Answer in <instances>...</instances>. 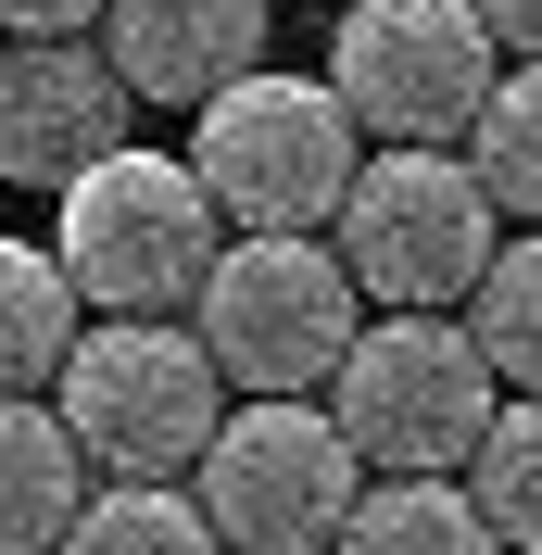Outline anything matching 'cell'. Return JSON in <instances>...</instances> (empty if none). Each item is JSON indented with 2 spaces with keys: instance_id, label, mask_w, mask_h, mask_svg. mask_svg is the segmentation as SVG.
<instances>
[{
  "instance_id": "obj_1",
  "label": "cell",
  "mask_w": 542,
  "mask_h": 555,
  "mask_svg": "<svg viewBox=\"0 0 542 555\" xmlns=\"http://www.w3.org/2000/svg\"><path fill=\"white\" fill-rule=\"evenodd\" d=\"M51 253L89 291V315H190L203 304L215 253H228V215H215L203 165L190 152H102V165L64 190L51 215Z\"/></svg>"
},
{
  "instance_id": "obj_2",
  "label": "cell",
  "mask_w": 542,
  "mask_h": 555,
  "mask_svg": "<svg viewBox=\"0 0 542 555\" xmlns=\"http://www.w3.org/2000/svg\"><path fill=\"white\" fill-rule=\"evenodd\" d=\"M64 429L89 442L102 480H190L203 442L228 429V366L190 315H102L51 379Z\"/></svg>"
},
{
  "instance_id": "obj_3",
  "label": "cell",
  "mask_w": 542,
  "mask_h": 555,
  "mask_svg": "<svg viewBox=\"0 0 542 555\" xmlns=\"http://www.w3.org/2000/svg\"><path fill=\"white\" fill-rule=\"evenodd\" d=\"M505 253V203L479 190L454 139H391L366 152L353 203H340V266L378 315H467L479 266Z\"/></svg>"
},
{
  "instance_id": "obj_4",
  "label": "cell",
  "mask_w": 542,
  "mask_h": 555,
  "mask_svg": "<svg viewBox=\"0 0 542 555\" xmlns=\"http://www.w3.org/2000/svg\"><path fill=\"white\" fill-rule=\"evenodd\" d=\"M190 165H203L228 228H340L353 177H366V127L328 76L253 64L190 114Z\"/></svg>"
},
{
  "instance_id": "obj_5",
  "label": "cell",
  "mask_w": 542,
  "mask_h": 555,
  "mask_svg": "<svg viewBox=\"0 0 542 555\" xmlns=\"http://www.w3.org/2000/svg\"><path fill=\"white\" fill-rule=\"evenodd\" d=\"M190 328L215 341L228 391H328L340 353L366 341V291H353L340 241H315V228H228Z\"/></svg>"
},
{
  "instance_id": "obj_6",
  "label": "cell",
  "mask_w": 542,
  "mask_h": 555,
  "mask_svg": "<svg viewBox=\"0 0 542 555\" xmlns=\"http://www.w3.org/2000/svg\"><path fill=\"white\" fill-rule=\"evenodd\" d=\"M328 416L378 480H467L479 429L505 416V379H492L467 315H378L366 341L340 353Z\"/></svg>"
},
{
  "instance_id": "obj_7",
  "label": "cell",
  "mask_w": 542,
  "mask_h": 555,
  "mask_svg": "<svg viewBox=\"0 0 542 555\" xmlns=\"http://www.w3.org/2000/svg\"><path fill=\"white\" fill-rule=\"evenodd\" d=\"M366 454L340 442V416L315 391H240V416L203 442L190 492L228 530V555H328L340 518L366 505Z\"/></svg>"
},
{
  "instance_id": "obj_8",
  "label": "cell",
  "mask_w": 542,
  "mask_h": 555,
  "mask_svg": "<svg viewBox=\"0 0 542 555\" xmlns=\"http://www.w3.org/2000/svg\"><path fill=\"white\" fill-rule=\"evenodd\" d=\"M505 76V38L479 0H340L328 89L366 139H467Z\"/></svg>"
},
{
  "instance_id": "obj_9",
  "label": "cell",
  "mask_w": 542,
  "mask_h": 555,
  "mask_svg": "<svg viewBox=\"0 0 542 555\" xmlns=\"http://www.w3.org/2000/svg\"><path fill=\"white\" fill-rule=\"evenodd\" d=\"M127 114L139 89L114 76L102 38H0V190L64 203L102 152H127Z\"/></svg>"
},
{
  "instance_id": "obj_10",
  "label": "cell",
  "mask_w": 542,
  "mask_h": 555,
  "mask_svg": "<svg viewBox=\"0 0 542 555\" xmlns=\"http://www.w3.org/2000/svg\"><path fill=\"white\" fill-rule=\"evenodd\" d=\"M102 51L152 114H203L228 76L266 64V0H114Z\"/></svg>"
},
{
  "instance_id": "obj_11",
  "label": "cell",
  "mask_w": 542,
  "mask_h": 555,
  "mask_svg": "<svg viewBox=\"0 0 542 555\" xmlns=\"http://www.w3.org/2000/svg\"><path fill=\"white\" fill-rule=\"evenodd\" d=\"M89 492H102V467L64 429V404L51 391H0V555H51Z\"/></svg>"
},
{
  "instance_id": "obj_12",
  "label": "cell",
  "mask_w": 542,
  "mask_h": 555,
  "mask_svg": "<svg viewBox=\"0 0 542 555\" xmlns=\"http://www.w3.org/2000/svg\"><path fill=\"white\" fill-rule=\"evenodd\" d=\"M76 341H89V291L64 278V253L0 241V391H51Z\"/></svg>"
},
{
  "instance_id": "obj_13",
  "label": "cell",
  "mask_w": 542,
  "mask_h": 555,
  "mask_svg": "<svg viewBox=\"0 0 542 555\" xmlns=\"http://www.w3.org/2000/svg\"><path fill=\"white\" fill-rule=\"evenodd\" d=\"M328 555H505V530L467 480H366Z\"/></svg>"
},
{
  "instance_id": "obj_14",
  "label": "cell",
  "mask_w": 542,
  "mask_h": 555,
  "mask_svg": "<svg viewBox=\"0 0 542 555\" xmlns=\"http://www.w3.org/2000/svg\"><path fill=\"white\" fill-rule=\"evenodd\" d=\"M51 555H228V530L203 518L190 480H102Z\"/></svg>"
},
{
  "instance_id": "obj_15",
  "label": "cell",
  "mask_w": 542,
  "mask_h": 555,
  "mask_svg": "<svg viewBox=\"0 0 542 555\" xmlns=\"http://www.w3.org/2000/svg\"><path fill=\"white\" fill-rule=\"evenodd\" d=\"M467 165H479V190H492L517 228H542V51L492 76V102H479V127H467Z\"/></svg>"
},
{
  "instance_id": "obj_16",
  "label": "cell",
  "mask_w": 542,
  "mask_h": 555,
  "mask_svg": "<svg viewBox=\"0 0 542 555\" xmlns=\"http://www.w3.org/2000/svg\"><path fill=\"white\" fill-rule=\"evenodd\" d=\"M467 328H479V353H492V379H505V391H542V228H517V241L479 266Z\"/></svg>"
},
{
  "instance_id": "obj_17",
  "label": "cell",
  "mask_w": 542,
  "mask_h": 555,
  "mask_svg": "<svg viewBox=\"0 0 542 555\" xmlns=\"http://www.w3.org/2000/svg\"><path fill=\"white\" fill-rule=\"evenodd\" d=\"M467 492L492 505L505 555H542V391H505V416H492L479 454H467Z\"/></svg>"
},
{
  "instance_id": "obj_18",
  "label": "cell",
  "mask_w": 542,
  "mask_h": 555,
  "mask_svg": "<svg viewBox=\"0 0 542 555\" xmlns=\"http://www.w3.org/2000/svg\"><path fill=\"white\" fill-rule=\"evenodd\" d=\"M114 0H0V38H89Z\"/></svg>"
},
{
  "instance_id": "obj_19",
  "label": "cell",
  "mask_w": 542,
  "mask_h": 555,
  "mask_svg": "<svg viewBox=\"0 0 542 555\" xmlns=\"http://www.w3.org/2000/svg\"><path fill=\"white\" fill-rule=\"evenodd\" d=\"M479 13H492V38H505L517 64H530V51H542V0H479Z\"/></svg>"
},
{
  "instance_id": "obj_20",
  "label": "cell",
  "mask_w": 542,
  "mask_h": 555,
  "mask_svg": "<svg viewBox=\"0 0 542 555\" xmlns=\"http://www.w3.org/2000/svg\"><path fill=\"white\" fill-rule=\"evenodd\" d=\"M328 13H340V0H328Z\"/></svg>"
}]
</instances>
